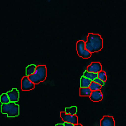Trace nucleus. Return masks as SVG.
<instances>
[{
    "label": "nucleus",
    "instance_id": "1",
    "mask_svg": "<svg viewBox=\"0 0 126 126\" xmlns=\"http://www.w3.org/2000/svg\"><path fill=\"white\" fill-rule=\"evenodd\" d=\"M85 46L92 54L100 51L103 48L102 37L98 34L89 33L87 36V41L85 42Z\"/></svg>",
    "mask_w": 126,
    "mask_h": 126
},
{
    "label": "nucleus",
    "instance_id": "2",
    "mask_svg": "<svg viewBox=\"0 0 126 126\" xmlns=\"http://www.w3.org/2000/svg\"><path fill=\"white\" fill-rule=\"evenodd\" d=\"M29 79L35 84H37L44 81L47 77V67L45 65H39L36 67V70L34 74L28 76Z\"/></svg>",
    "mask_w": 126,
    "mask_h": 126
},
{
    "label": "nucleus",
    "instance_id": "3",
    "mask_svg": "<svg viewBox=\"0 0 126 126\" xmlns=\"http://www.w3.org/2000/svg\"><path fill=\"white\" fill-rule=\"evenodd\" d=\"M1 112L2 114H7L8 117H15L19 114V106L15 102L2 104Z\"/></svg>",
    "mask_w": 126,
    "mask_h": 126
},
{
    "label": "nucleus",
    "instance_id": "4",
    "mask_svg": "<svg viewBox=\"0 0 126 126\" xmlns=\"http://www.w3.org/2000/svg\"><path fill=\"white\" fill-rule=\"evenodd\" d=\"M76 51L78 56L83 59H88L92 56V53L87 49L85 42L83 40H78L76 43Z\"/></svg>",
    "mask_w": 126,
    "mask_h": 126
},
{
    "label": "nucleus",
    "instance_id": "5",
    "mask_svg": "<svg viewBox=\"0 0 126 126\" xmlns=\"http://www.w3.org/2000/svg\"><path fill=\"white\" fill-rule=\"evenodd\" d=\"M35 88V84L27 76H24L21 80V89L23 91H30Z\"/></svg>",
    "mask_w": 126,
    "mask_h": 126
},
{
    "label": "nucleus",
    "instance_id": "6",
    "mask_svg": "<svg viewBox=\"0 0 126 126\" xmlns=\"http://www.w3.org/2000/svg\"><path fill=\"white\" fill-rule=\"evenodd\" d=\"M61 119L63 120L64 122H69L72 123V124H78V116L76 115H71L67 114L65 112H60Z\"/></svg>",
    "mask_w": 126,
    "mask_h": 126
},
{
    "label": "nucleus",
    "instance_id": "7",
    "mask_svg": "<svg viewBox=\"0 0 126 126\" xmlns=\"http://www.w3.org/2000/svg\"><path fill=\"white\" fill-rule=\"evenodd\" d=\"M88 72L99 73L100 71H102V65L100 62H93L90 65H88L86 69Z\"/></svg>",
    "mask_w": 126,
    "mask_h": 126
},
{
    "label": "nucleus",
    "instance_id": "8",
    "mask_svg": "<svg viewBox=\"0 0 126 126\" xmlns=\"http://www.w3.org/2000/svg\"><path fill=\"white\" fill-rule=\"evenodd\" d=\"M89 98H90V100L92 101H93V102H100V101H101L103 99V93L100 90L93 91Z\"/></svg>",
    "mask_w": 126,
    "mask_h": 126
},
{
    "label": "nucleus",
    "instance_id": "9",
    "mask_svg": "<svg viewBox=\"0 0 126 126\" xmlns=\"http://www.w3.org/2000/svg\"><path fill=\"white\" fill-rule=\"evenodd\" d=\"M100 126H115V121L112 116H104L100 121Z\"/></svg>",
    "mask_w": 126,
    "mask_h": 126
},
{
    "label": "nucleus",
    "instance_id": "10",
    "mask_svg": "<svg viewBox=\"0 0 126 126\" xmlns=\"http://www.w3.org/2000/svg\"><path fill=\"white\" fill-rule=\"evenodd\" d=\"M7 95L9 98H10V100L11 102H15L16 103L18 102V100L19 99V91L17 90L16 88H13L11 91L8 92Z\"/></svg>",
    "mask_w": 126,
    "mask_h": 126
},
{
    "label": "nucleus",
    "instance_id": "11",
    "mask_svg": "<svg viewBox=\"0 0 126 126\" xmlns=\"http://www.w3.org/2000/svg\"><path fill=\"white\" fill-rule=\"evenodd\" d=\"M92 81H93L92 79L83 76L80 78V88H88L90 86Z\"/></svg>",
    "mask_w": 126,
    "mask_h": 126
},
{
    "label": "nucleus",
    "instance_id": "12",
    "mask_svg": "<svg viewBox=\"0 0 126 126\" xmlns=\"http://www.w3.org/2000/svg\"><path fill=\"white\" fill-rule=\"evenodd\" d=\"M92 91L90 88H80L79 89V96H90L92 94Z\"/></svg>",
    "mask_w": 126,
    "mask_h": 126
},
{
    "label": "nucleus",
    "instance_id": "13",
    "mask_svg": "<svg viewBox=\"0 0 126 126\" xmlns=\"http://www.w3.org/2000/svg\"><path fill=\"white\" fill-rule=\"evenodd\" d=\"M36 67H37V66L35 65V64H31V65L27 66L26 67V76H29L31 75L34 74L36 70Z\"/></svg>",
    "mask_w": 126,
    "mask_h": 126
},
{
    "label": "nucleus",
    "instance_id": "14",
    "mask_svg": "<svg viewBox=\"0 0 126 126\" xmlns=\"http://www.w3.org/2000/svg\"><path fill=\"white\" fill-rule=\"evenodd\" d=\"M84 76L85 77H87L88 79H92V80H94L95 79L98 77V73H95V72H88V71L86 70L84 73Z\"/></svg>",
    "mask_w": 126,
    "mask_h": 126
},
{
    "label": "nucleus",
    "instance_id": "15",
    "mask_svg": "<svg viewBox=\"0 0 126 126\" xmlns=\"http://www.w3.org/2000/svg\"><path fill=\"white\" fill-rule=\"evenodd\" d=\"M103 86L100 85L99 84H97L96 82L95 81H92L90 86H89V88H91L92 91H96V90H101V88H102Z\"/></svg>",
    "mask_w": 126,
    "mask_h": 126
},
{
    "label": "nucleus",
    "instance_id": "16",
    "mask_svg": "<svg viewBox=\"0 0 126 126\" xmlns=\"http://www.w3.org/2000/svg\"><path fill=\"white\" fill-rule=\"evenodd\" d=\"M0 102H1V104H7L11 102L7 93H3L1 95V96H0Z\"/></svg>",
    "mask_w": 126,
    "mask_h": 126
},
{
    "label": "nucleus",
    "instance_id": "17",
    "mask_svg": "<svg viewBox=\"0 0 126 126\" xmlns=\"http://www.w3.org/2000/svg\"><path fill=\"white\" fill-rule=\"evenodd\" d=\"M65 112L67 113V114L76 115V112H77V108H76V106H72V107H70V108H66Z\"/></svg>",
    "mask_w": 126,
    "mask_h": 126
},
{
    "label": "nucleus",
    "instance_id": "18",
    "mask_svg": "<svg viewBox=\"0 0 126 126\" xmlns=\"http://www.w3.org/2000/svg\"><path fill=\"white\" fill-rule=\"evenodd\" d=\"M98 78H100V79H102L103 81L106 82L107 80V74L104 71H100V72L98 73Z\"/></svg>",
    "mask_w": 126,
    "mask_h": 126
},
{
    "label": "nucleus",
    "instance_id": "19",
    "mask_svg": "<svg viewBox=\"0 0 126 126\" xmlns=\"http://www.w3.org/2000/svg\"><path fill=\"white\" fill-rule=\"evenodd\" d=\"M93 81H95V82H96L97 84H100V85H102V86H104V81H103L102 79H100V78H96L94 79Z\"/></svg>",
    "mask_w": 126,
    "mask_h": 126
},
{
    "label": "nucleus",
    "instance_id": "20",
    "mask_svg": "<svg viewBox=\"0 0 126 126\" xmlns=\"http://www.w3.org/2000/svg\"><path fill=\"white\" fill-rule=\"evenodd\" d=\"M63 124L65 126H74L75 125L74 124H72V123H69V122H64Z\"/></svg>",
    "mask_w": 126,
    "mask_h": 126
},
{
    "label": "nucleus",
    "instance_id": "21",
    "mask_svg": "<svg viewBox=\"0 0 126 126\" xmlns=\"http://www.w3.org/2000/svg\"><path fill=\"white\" fill-rule=\"evenodd\" d=\"M56 126H65V125H64V124H57Z\"/></svg>",
    "mask_w": 126,
    "mask_h": 126
},
{
    "label": "nucleus",
    "instance_id": "22",
    "mask_svg": "<svg viewBox=\"0 0 126 126\" xmlns=\"http://www.w3.org/2000/svg\"><path fill=\"white\" fill-rule=\"evenodd\" d=\"M74 126H82V125H80V124H76Z\"/></svg>",
    "mask_w": 126,
    "mask_h": 126
}]
</instances>
